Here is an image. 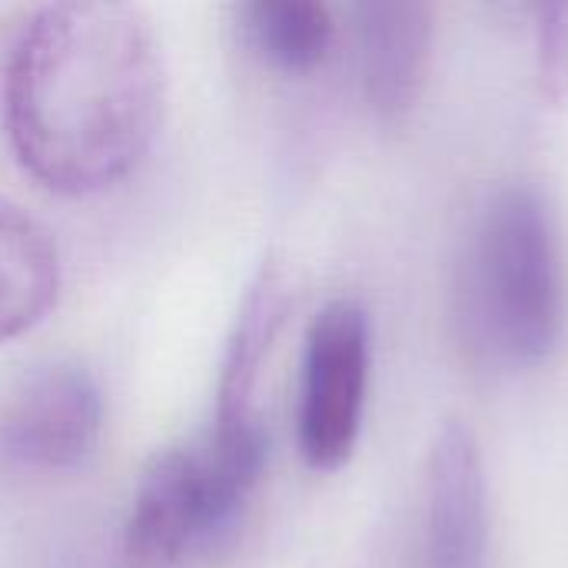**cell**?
<instances>
[{"mask_svg":"<svg viewBox=\"0 0 568 568\" xmlns=\"http://www.w3.org/2000/svg\"><path fill=\"white\" fill-rule=\"evenodd\" d=\"M163 106V53L133 0H47L3 67L10 150L57 196L123 183L146 160Z\"/></svg>","mask_w":568,"mask_h":568,"instance_id":"obj_1","label":"cell"},{"mask_svg":"<svg viewBox=\"0 0 568 568\" xmlns=\"http://www.w3.org/2000/svg\"><path fill=\"white\" fill-rule=\"evenodd\" d=\"M373 369V326L359 303H326L303 343L296 439L316 473L343 469L359 443Z\"/></svg>","mask_w":568,"mask_h":568,"instance_id":"obj_3","label":"cell"},{"mask_svg":"<svg viewBox=\"0 0 568 568\" xmlns=\"http://www.w3.org/2000/svg\"><path fill=\"white\" fill-rule=\"evenodd\" d=\"M426 562L489 568V483L469 423L439 426L426 459Z\"/></svg>","mask_w":568,"mask_h":568,"instance_id":"obj_6","label":"cell"},{"mask_svg":"<svg viewBox=\"0 0 568 568\" xmlns=\"http://www.w3.org/2000/svg\"><path fill=\"white\" fill-rule=\"evenodd\" d=\"M290 296L286 283L276 270H263L246 303L236 316L223 369H220V393H216V416H253L256 413V389L273 353V343L286 323Z\"/></svg>","mask_w":568,"mask_h":568,"instance_id":"obj_11","label":"cell"},{"mask_svg":"<svg viewBox=\"0 0 568 568\" xmlns=\"http://www.w3.org/2000/svg\"><path fill=\"white\" fill-rule=\"evenodd\" d=\"M103 396L77 363L23 373L0 396V463L20 473H67L100 446Z\"/></svg>","mask_w":568,"mask_h":568,"instance_id":"obj_4","label":"cell"},{"mask_svg":"<svg viewBox=\"0 0 568 568\" xmlns=\"http://www.w3.org/2000/svg\"><path fill=\"white\" fill-rule=\"evenodd\" d=\"M236 23L246 47L290 77L320 70L336 33L329 0H236Z\"/></svg>","mask_w":568,"mask_h":568,"instance_id":"obj_10","label":"cell"},{"mask_svg":"<svg viewBox=\"0 0 568 568\" xmlns=\"http://www.w3.org/2000/svg\"><path fill=\"white\" fill-rule=\"evenodd\" d=\"M200 539L190 449H163L136 483L113 568H180Z\"/></svg>","mask_w":568,"mask_h":568,"instance_id":"obj_7","label":"cell"},{"mask_svg":"<svg viewBox=\"0 0 568 568\" xmlns=\"http://www.w3.org/2000/svg\"><path fill=\"white\" fill-rule=\"evenodd\" d=\"M456 313L463 343L489 369L526 373L552 359L568 316L559 220L542 190H499L473 233Z\"/></svg>","mask_w":568,"mask_h":568,"instance_id":"obj_2","label":"cell"},{"mask_svg":"<svg viewBox=\"0 0 568 568\" xmlns=\"http://www.w3.org/2000/svg\"><path fill=\"white\" fill-rule=\"evenodd\" d=\"M266 453L270 436L260 413L216 416L210 436L196 449H190L193 503L203 539L216 536L243 513L266 469Z\"/></svg>","mask_w":568,"mask_h":568,"instance_id":"obj_8","label":"cell"},{"mask_svg":"<svg viewBox=\"0 0 568 568\" xmlns=\"http://www.w3.org/2000/svg\"><path fill=\"white\" fill-rule=\"evenodd\" d=\"M363 97L383 126H403L429 83L436 0H353Z\"/></svg>","mask_w":568,"mask_h":568,"instance_id":"obj_5","label":"cell"},{"mask_svg":"<svg viewBox=\"0 0 568 568\" xmlns=\"http://www.w3.org/2000/svg\"><path fill=\"white\" fill-rule=\"evenodd\" d=\"M60 250L53 233L13 200L0 196V346L40 326L60 296Z\"/></svg>","mask_w":568,"mask_h":568,"instance_id":"obj_9","label":"cell"}]
</instances>
